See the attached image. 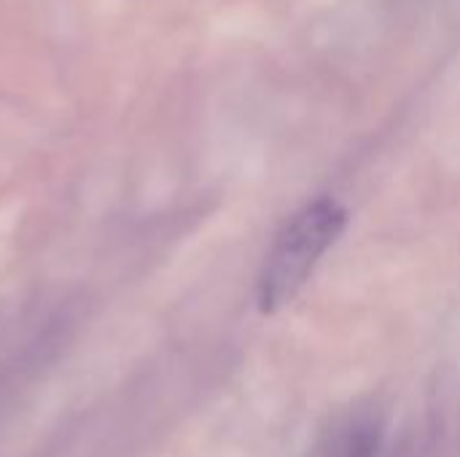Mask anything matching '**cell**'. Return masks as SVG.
I'll return each mask as SVG.
<instances>
[{"instance_id":"cell-1","label":"cell","mask_w":460,"mask_h":457,"mask_svg":"<svg viewBox=\"0 0 460 457\" xmlns=\"http://www.w3.org/2000/svg\"><path fill=\"white\" fill-rule=\"evenodd\" d=\"M348 226V210L334 197L307 202L275 237L256 286V302L264 315L280 312L296 299L318 261L332 250Z\"/></svg>"},{"instance_id":"cell-2","label":"cell","mask_w":460,"mask_h":457,"mask_svg":"<svg viewBox=\"0 0 460 457\" xmlns=\"http://www.w3.org/2000/svg\"><path fill=\"white\" fill-rule=\"evenodd\" d=\"M380 444L383 417L372 409H358L332 423L310 457H377Z\"/></svg>"}]
</instances>
